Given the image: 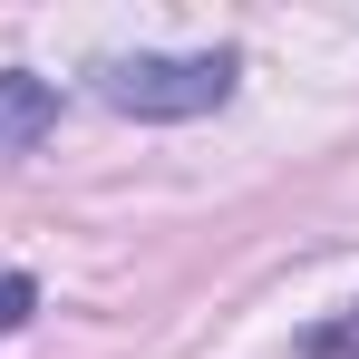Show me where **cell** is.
<instances>
[{
    "mask_svg": "<svg viewBox=\"0 0 359 359\" xmlns=\"http://www.w3.org/2000/svg\"><path fill=\"white\" fill-rule=\"evenodd\" d=\"M29 311H39V282L29 272H0V330H20Z\"/></svg>",
    "mask_w": 359,
    "mask_h": 359,
    "instance_id": "277c9868",
    "label": "cell"
},
{
    "mask_svg": "<svg viewBox=\"0 0 359 359\" xmlns=\"http://www.w3.org/2000/svg\"><path fill=\"white\" fill-rule=\"evenodd\" d=\"M233 49H136V59H97V97L117 117H204L233 97Z\"/></svg>",
    "mask_w": 359,
    "mask_h": 359,
    "instance_id": "6da1fadb",
    "label": "cell"
},
{
    "mask_svg": "<svg viewBox=\"0 0 359 359\" xmlns=\"http://www.w3.org/2000/svg\"><path fill=\"white\" fill-rule=\"evenodd\" d=\"M301 350H311V359H359V301L340 311V320H320V330H311Z\"/></svg>",
    "mask_w": 359,
    "mask_h": 359,
    "instance_id": "3957f363",
    "label": "cell"
},
{
    "mask_svg": "<svg viewBox=\"0 0 359 359\" xmlns=\"http://www.w3.org/2000/svg\"><path fill=\"white\" fill-rule=\"evenodd\" d=\"M59 126V88L29 68H0V146H39Z\"/></svg>",
    "mask_w": 359,
    "mask_h": 359,
    "instance_id": "7a4b0ae2",
    "label": "cell"
}]
</instances>
